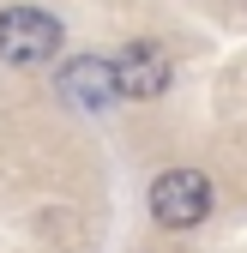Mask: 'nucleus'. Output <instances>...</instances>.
Wrapping results in <instances>:
<instances>
[{
    "instance_id": "1",
    "label": "nucleus",
    "mask_w": 247,
    "mask_h": 253,
    "mask_svg": "<svg viewBox=\"0 0 247 253\" xmlns=\"http://www.w3.org/2000/svg\"><path fill=\"white\" fill-rule=\"evenodd\" d=\"M60 48V18H48L42 6H6L0 12V60L12 67H42Z\"/></svg>"
},
{
    "instance_id": "2",
    "label": "nucleus",
    "mask_w": 247,
    "mask_h": 253,
    "mask_svg": "<svg viewBox=\"0 0 247 253\" xmlns=\"http://www.w3.org/2000/svg\"><path fill=\"white\" fill-rule=\"evenodd\" d=\"M205 211H211V181L199 169H163L151 181V217L163 229H193L205 223Z\"/></svg>"
},
{
    "instance_id": "3",
    "label": "nucleus",
    "mask_w": 247,
    "mask_h": 253,
    "mask_svg": "<svg viewBox=\"0 0 247 253\" xmlns=\"http://www.w3.org/2000/svg\"><path fill=\"white\" fill-rule=\"evenodd\" d=\"M115 67V90L121 97H163L169 79H175V60L163 42H127L121 48V60H109Z\"/></svg>"
},
{
    "instance_id": "4",
    "label": "nucleus",
    "mask_w": 247,
    "mask_h": 253,
    "mask_svg": "<svg viewBox=\"0 0 247 253\" xmlns=\"http://www.w3.org/2000/svg\"><path fill=\"white\" fill-rule=\"evenodd\" d=\"M60 97H67V109H79V115H103L121 90H115V67L103 54H79V60H67L60 67Z\"/></svg>"
}]
</instances>
